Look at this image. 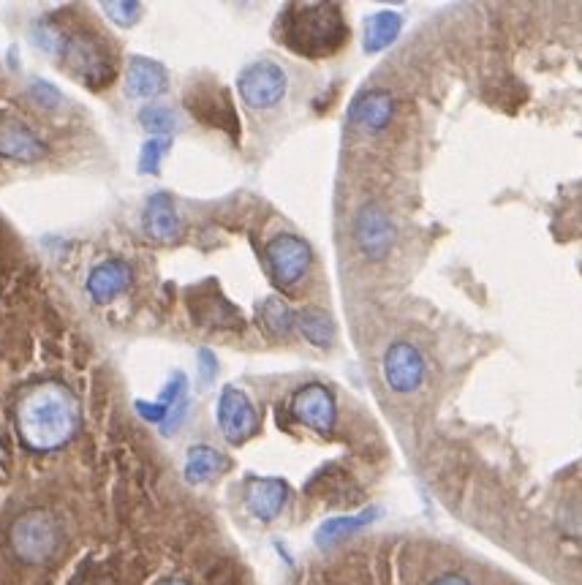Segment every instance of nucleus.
<instances>
[{
    "label": "nucleus",
    "instance_id": "obj_1",
    "mask_svg": "<svg viewBox=\"0 0 582 585\" xmlns=\"http://www.w3.org/2000/svg\"><path fill=\"white\" fill-rule=\"evenodd\" d=\"M17 428L30 449L63 447L79 428L77 398L55 381L30 387L17 406Z\"/></svg>",
    "mask_w": 582,
    "mask_h": 585
},
{
    "label": "nucleus",
    "instance_id": "obj_2",
    "mask_svg": "<svg viewBox=\"0 0 582 585\" xmlns=\"http://www.w3.org/2000/svg\"><path fill=\"white\" fill-rule=\"evenodd\" d=\"M349 39V28L332 3H305L289 6L281 14V41L297 55L305 58H327L335 55Z\"/></svg>",
    "mask_w": 582,
    "mask_h": 585
},
{
    "label": "nucleus",
    "instance_id": "obj_3",
    "mask_svg": "<svg viewBox=\"0 0 582 585\" xmlns=\"http://www.w3.org/2000/svg\"><path fill=\"white\" fill-rule=\"evenodd\" d=\"M60 545L58 520L44 509H30L11 526V547L28 564H44Z\"/></svg>",
    "mask_w": 582,
    "mask_h": 585
},
{
    "label": "nucleus",
    "instance_id": "obj_4",
    "mask_svg": "<svg viewBox=\"0 0 582 585\" xmlns=\"http://www.w3.org/2000/svg\"><path fill=\"white\" fill-rule=\"evenodd\" d=\"M237 88L251 109H270L286 96V74L278 63L259 60V63L245 66L237 79Z\"/></svg>",
    "mask_w": 582,
    "mask_h": 585
},
{
    "label": "nucleus",
    "instance_id": "obj_5",
    "mask_svg": "<svg viewBox=\"0 0 582 585\" xmlns=\"http://www.w3.org/2000/svg\"><path fill=\"white\" fill-rule=\"evenodd\" d=\"M267 264L275 283L281 289H291L311 267V245L297 234H278L267 245Z\"/></svg>",
    "mask_w": 582,
    "mask_h": 585
},
{
    "label": "nucleus",
    "instance_id": "obj_6",
    "mask_svg": "<svg viewBox=\"0 0 582 585\" xmlns=\"http://www.w3.org/2000/svg\"><path fill=\"white\" fill-rule=\"evenodd\" d=\"M218 425H221V433H224L226 441L232 444H243L245 439H251L256 433V409L248 400L243 390L237 387H226L221 392V400H218Z\"/></svg>",
    "mask_w": 582,
    "mask_h": 585
},
{
    "label": "nucleus",
    "instance_id": "obj_7",
    "mask_svg": "<svg viewBox=\"0 0 582 585\" xmlns=\"http://www.w3.org/2000/svg\"><path fill=\"white\" fill-rule=\"evenodd\" d=\"M354 234H357L359 251L368 256L370 262L384 259L389 254V248H392V240H395V229L389 224L387 213L376 202H370V205L359 210Z\"/></svg>",
    "mask_w": 582,
    "mask_h": 585
},
{
    "label": "nucleus",
    "instance_id": "obj_8",
    "mask_svg": "<svg viewBox=\"0 0 582 585\" xmlns=\"http://www.w3.org/2000/svg\"><path fill=\"white\" fill-rule=\"evenodd\" d=\"M384 376H387V384L395 392H403V395L414 392L422 384V376H425V360L411 343H392L384 354Z\"/></svg>",
    "mask_w": 582,
    "mask_h": 585
},
{
    "label": "nucleus",
    "instance_id": "obj_9",
    "mask_svg": "<svg viewBox=\"0 0 582 585\" xmlns=\"http://www.w3.org/2000/svg\"><path fill=\"white\" fill-rule=\"evenodd\" d=\"M291 414L311 430L330 433L335 425V398L321 384H305L291 398Z\"/></svg>",
    "mask_w": 582,
    "mask_h": 585
},
{
    "label": "nucleus",
    "instance_id": "obj_10",
    "mask_svg": "<svg viewBox=\"0 0 582 585\" xmlns=\"http://www.w3.org/2000/svg\"><path fill=\"white\" fill-rule=\"evenodd\" d=\"M0 156L20 161V164H36L47 156V145L25 123L3 115L0 117Z\"/></svg>",
    "mask_w": 582,
    "mask_h": 585
},
{
    "label": "nucleus",
    "instance_id": "obj_11",
    "mask_svg": "<svg viewBox=\"0 0 582 585\" xmlns=\"http://www.w3.org/2000/svg\"><path fill=\"white\" fill-rule=\"evenodd\" d=\"M289 501V485L283 479H251L245 490V504L251 509L253 517L270 523L281 515Z\"/></svg>",
    "mask_w": 582,
    "mask_h": 585
},
{
    "label": "nucleus",
    "instance_id": "obj_12",
    "mask_svg": "<svg viewBox=\"0 0 582 585\" xmlns=\"http://www.w3.org/2000/svg\"><path fill=\"white\" fill-rule=\"evenodd\" d=\"M128 283H131V267L120 259H109L93 267L88 278V292L96 303H109L120 292H126Z\"/></svg>",
    "mask_w": 582,
    "mask_h": 585
},
{
    "label": "nucleus",
    "instance_id": "obj_13",
    "mask_svg": "<svg viewBox=\"0 0 582 585\" xmlns=\"http://www.w3.org/2000/svg\"><path fill=\"white\" fill-rule=\"evenodd\" d=\"M166 90V71L150 58H131L126 71V96L156 98Z\"/></svg>",
    "mask_w": 582,
    "mask_h": 585
},
{
    "label": "nucleus",
    "instance_id": "obj_14",
    "mask_svg": "<svg viewBox=\"0 0 582 585\" xmlns=\"http://www.w3.org/2000/svg\"><path fill=\"white\" fill-rule=\"evenodd\" d=\"M142 224H145V232L150 234L153 240H161V243L175 240L177 234H180V229H183V224H180V215H177L172 199H169L166 194L150 196Z\"/></svg>",
    "mask_w": 582,
    "mask_h": 585
},
{
    "label": "nucleus",
    "instance_id": "obj_15",
    "mask_svg": "<svg viewBox=\"0 0 582 585\" xmlns=\"http://www.w3.org/2000/svg\"><path fill=\"white\" fill-rule=\"evenodd\" d=\"M392 112L395 104L387 90H368L365 96L357 98V104L351 109V120L365 131H381L392 120Z\"/></svg>",
    "mask_w": 582,
    "mask_h": 585
},
{
    "label": "nucleus",
    "instance_id": "obj_16",
    "mask_svg": "<svg viewBox=\"0 0 582 585\" xmlns=\"http://www.w3.org/2000/svg\"><path fill=\"white\" fill-rule=\"evenodd\" d=\"M226 468V458L213 447H191L185 455V479L191 485H202L207 479H213L215 474H221Z\"/></svg>",
    "mask_w": 582,
    "mask_h": 585
},
{
    "label": "nucleus",
    "instance_id": "obj_17",
    "mask_svg": "<svg viewBox=\"0 0 582 585\" xmlns=\"http://www.w3.org/2000/svg\"><path fill=\"white\" fill-rule=\"evenodd\" d=\"M66 58L74 63L79 69V74L85 79H90V82H101V79L112 77V66H109L107 60L98 55L96 44H90V41H71V44H66Z\"/></svg>",
    "mask_w": 582,
    "mask_h": 585
},
{
    "label": "nucleus",
    "instance_id": "obj_18",
    "mask_svg": "<svg viewBox=\"0 0 582 585\" xmlns=\"http://www.w3.org/2000/svg\"><path fill=\"white\" fill-rule=\"evenodd\" d=\"M400 33V17L392 14V11H381V14H373L365 22V49L368 52H379L387 44L398 39Z\"/></svg>",
    "mask_w": 582,
    "mask_h": 585
},
{
    "label": "nucleus",
    "instance_id": "obj_19",
    "mask_svg": "<svg viewBox=\"0 0 582 585\" xmlns=\"http://www.w3.org/2000/svg\"><path fill=\"white\" fill-rule=\"evenodd\" d=\"M373 520V512H365V515L359 517H335V520H327L324 526L316 531V542L319 545H332V542H338V539H346L349 534L359 531V528L365 526Z\"/></svg>",
    "mask_w": 582,
    "mask_h": 585
},
{
    "label": "nucleus",
    "instance_id": "obj_20",
    "mask_svg": "<svg viewBox=\"0 0 582 585\" xmlns=\"http://www.w3.org/2000/svg\"><path fill=\"white\" fill-rule=\"evenodd\" d=\"M294 319H297V327H300V332L308 341L316 343V346H330L332 332L335 330H332V322L324 313L308 308V311L297 313Z\"/></svg>",
    "mask_w": 582,
    "mask_h": 585
},
{
    "label": "nucleus",
    "instance_id": "obj_21",
    "mask_svg": "<svg viewBox=\"0 0 582 585\" xmlns=\"http://www.w3.org/2000/svg\"><path fill=\"white\" fill-rule=\"evenodd\" d=\"M259 316H262L264 327H267L272 335H286V332L291 330V324H294V316H291L289 308H286L281 300H275V297H270V300L262 305Z\"/></svg>",
    "mask_w": 582,
    "mask_h": 585
},
{
    "label": "nucleus",
    "instance_id": "obj_22",
    "mask_svg": "<svg viewBox=\"0 0 582 585\" xmlns=\"http://www.w3.org/2000/svg\"><path fill=\"white\" fill-rule=\"evenodd\" d=\"M139 123L150 131V134H158V137H164L169 134L172 128L177 126V117L172 109L158 107V104H150L139 112Z\"/></svg>",
    "mask_w": 582,
    "mask_h": 585
},
{
    "label": "nucleus",
    "instance_id": "obj_23",
    "mask_svg": "<svg viewBox=\"0 0 582 585\" xmlns=\"http://www.w3.org/2000/svg\"><path fill=\"white\" fill-rule=\"evenodd\" d=\"M166 150H169V139L166 137L147 139L145 145H142V156H139V172L156 175L158 166H161V158L166 156Z\"/></svg>",
    "mask_w": 582,
    "mask_h": 585
},
{
    "label": "nucleus",
    "instance_id": "obj_24",
    "mask_svg": "<svg viewBox=\"0 0 582 585\" xmlns=\"http://www.w3.org/2000/svg\"><path fill=\"white\" fill-rule=\"evenodd\" d=\"M33 44L44 49L47 55H58V52L66 49V39H60V33H55V30L49 28V25H44V22H39V25L33 28Z\"/></svg>",
    "mask_w": 582,
    "mask_h": 585
},
{
    "label": "nucleus",
    "instance_id": "obj_25",
    "mask_svg": "<svg viewBox=\"0 0 582 585\" xmlns=\"http://www.w3.org/2000/svg\"><path fill=\"white\" fill-rule=\"evenodd\" d=\"M101 9L107 11L109 20L117 22V25H134L136 17H139V3H101Z\"/></svg>",
    "mask_w": 582,
    "mask_h": 585
},
{
    "label": "nucleus",
    "instance_id": "obj_26",
    "mask_svg": "<svg viewBox=\"0 0 582 585\" xmlns=\"http://www.w3.org/2000/svg\"><path fill=\"white\" fill-rule=\"evenodd\" d=\"M30 96L39 101L41 107H58L60 101H63V96H60L58 88H52L49 82H41V79H36L33 85H30Z\"/></svg>",
    "mask_w": 582,
    "mask_h": 585
},
{
    "label": "nucleus",
    "instance_id": "obj_27",
    "mask_svg": "<svg viewBox=\"0 0 582 585\" xmlns=\"http://www.w3.org/2000/svg\"><path fill=\"white\" fill-rule=\"evenodd\" d=\"M199 360L204 362L202 365V373H204V379H210V376H213V365H215V360H213V354H210V351H199Z\"/></svg>",
    "mask_w": 582,
    "mask_h": 585
},
{
    "label": "nucleus",
    "instance_id": "obj_28",
    "mask_svg": "<svg viewBox=\"0 0 582 585\" xmlns=\"http://www.w3.org/2000/svg\"><path fill=\"white\" fill-rule=\"evenodd\" d=\"M430 585H471L466 580V577H460V575H444V577H438V580H433Z\"/></svg>",
    "mask_w": 582,
    "mask_h": 585
},
{
    "label": "nucleus",
    "instance_id": "obj_29",
    "mask_svg": "<svg viewBox=\"0 0 582 585\" xmlns=\"http://www.w3.org/2000/svg\"><path fill=\"white\" fill-rule=\"evenodd\" d=\"M156 585H188V583H185V580H175V577H169V580H161V583H156Z\"/></svg>",
    "mask_w": 582,
    "mask_h": 585
}]
</instances>
